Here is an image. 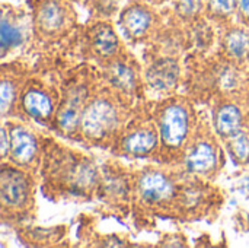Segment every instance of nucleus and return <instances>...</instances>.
Instances as JSON below:
<instances>
[{
  "label": "nucleus",
  "instance_id": "f257e3e1",
  "mask_svg": "<svg viewBox=\"0 0 249 248\" xmlns=\"http://www.w3.org/2000/svg\"><path fill=\"white\" fill-rule=\"evenodd\" d=\"M101 164L82 149L71 148L60 137L45 136L39 168V189L53 203L95 202Z\"/></svg>",
  "mask_w": 249,
  "mask_h": 248
},
{
  "label": "nucleus",
  "instance_id": "f03ea898",
  "mask_svg": "<svg viewBox=\"0 0 249 248\" xmlns=\"http://www.w3.org/2000/svg\"><path fill=\"white\" fill-rule=\"evenodd\" d=\"M181 92L198 107L225 98L249 108V66L233 63L216 50L203 56L188 54Z\"/></svg>",
  "mask_w": 249,
  "mask_h": 248
},
{
  "label": "nucleus",
  "instance_id": "7ed1b4c3",
  "mask_svg": "<svg viewBox=\"0 0 249 248\" xmlns=\"http://www.w3.org/2000/svg\"><path fill=\"white\" fill-rule=\"evenodd\" d=\"M160 34L142 48L143 79L147 99H160L181 92L187 44L184 25L166 16Z\"/></svg>",
  "mask_w": 249,
  "mask_h": 248
},
{
  "label": "nucleus",
  "instance_id": "20e7f679",
  "mask_svg": "<svg viewBox=\"0 0 249 248\" xmlns=\"http://www.w3.org/2000/svg\"><path fill=\"white\" fill-rule=\"evenodd\" d=\"M181 172L152 162L134 167L131 221L137 229H150L159 219H175Z\"/></svg>",
  "mask_w": 249,
  "mask_h": 248
},
{
  "label": "nucleus",
  "instance_id": "39448f33",
  "mask_svg": "<svg viewBox=\"0 0 249 248\" xmlns=\"http://www.w3.org/2000/svg\"><path fill=\"white\" fill-rule=\"evenodd\" d=\"M137 107L125 101L101 77L79 123V143L109 152Z\"/></svg>",
  "mask_w": 249,
  "mask_h": 248
},
{
  "label": "nucleus",
  "instance_id": "423d86ee",
  "mask_svg": "<svg viewBox=\"0 0 249 248\" xmlns=\"http://www.w3.org/2000/svg\"><path fill=\"white\" fill-rule=\"evenodd\" d=\"M146 102L160 136L159 164L177 167L197 132L200 108L182 92Z\"/></svg>",
  "mask_w": 249,
  "mask_h": 248
},
{
  "label": "nucleus",
  "instance_id": "0eeeda50",
  "mask_svg": "<svg viewBox=\"0 0 249 248\" xmlns=\"http://www.w3.org/2000/svg\"><path fill=\"white\" fill-rule=\"evenodd\" d=\"M98 80L99 67L93 63L82 61L58 70L60 102L51 127L53 134L60 139L79 143L80 117Z\"/></svg>",
  "mask_w": 249,
  "mask_h": 248
},
{
  "label": "nucleus",
  "instance_id": "6e6552de",
  "mask_svg": "<svg viewBox=\"0 0 249 248\" xmlns=\"http://www.w3.org/2000/svg\"><path fill=\"white\" fill-rule=\"evenodd\" d=\"M125 47L127 44L120 35L115 20L88 18L85 23H79L55 54L61 58V64H67V67L82 61L104 67Z\"/></svg>",
  "mask_w": 249,
  "mask_h": 248
},
{
  "label": "nucleus",
  "instance_id": "1a4fd4ad",
  "mask_svg": "<svg viewBox=\"0 0 249 248\" xmlns=\"http://www.w3.org/2000/svg\"><path fill=\"white\" fill-rule=\"evenodd\" d=\"M38 186L39 175L9 161L0 162V219L3 227L15 229L36 218Z\"/></svg>",
  "mask_w": 249,
  "mask_h": 248
},
{
  "label": "nucleus",
  "instance_id": "9d476101",
  "mask_svg": "<svg viewBox=\"0 0 249 248\" xmlns=\"http://www.w3.org/2000/svg\"><path fill=\"white\" fill-rule=\"evenodd\" d=\"M71 0H26L32 16L34 50L55 53L79 26V13Z\"/></svg>",
  "mask_w": 249,
  "mask_h": 248
},
{
  "label": "nucleus",
  "instance_id": "9b49d317",
  "mask_svg": "<svg viewBox=\"0 0 249 248\" xmlns=\"http://www.w3.org/2000/svg\"><path fill=\"white\" fill-rule=\"evenodd\" d=\"M226 155L223 142L213 129L209 108H200L197 132L175 168L185 175L216 181L226 165Z\"/></svg>",
  "mask_w": 249,
  "mask_h": 248
},
{
  "label": "nucleus",
  "instance_id": "f8f14e48",
  "mask_svg": "<svg viewBox=\"0 0 249 248\" xmlns=\"http://www.w3.org/2000/svg\"><path fill=\"white\" fill-rule=\"evenodd\" d=\"M60 102L58 70L35 69L26 79L19 101L18 117L51 132Z\"/></svg>",
  "mask_w": 249,
  "mask_h": 248
},
{
  "label": "nucleus",
  "instance_id": "ddd939ff",
  "mask_svg": "<svg viewBox=\"0 0 249 248\" xmlns=\"http://www.w3.org/2000/svg\"><path fill=\"white\" fill-rule=\"evenodd\" d=\"M109 153L121 159L152 161L159 164L160 136L146 101L137 107Z\"/></svg>",
  "mask_w": 249,
  "mask_h": 248
},
{
  "label": "nucleus",
  "instance_id": "4468645a",
  "mask_svg": "<svg viewBox=\"0 0 249 248\" xmlns=\"http://www.w3.org/2000/svg\"><path fill=\"white\" fill-rule=\"evenodd\" d=\"M133 186L134 167H128L121 158L112 156L101 164L95 200L105 215L127 219L133 210Z\"/></svg>",
  "mask_w": 249,
  "mask_h": 248
},
{
  "label": "nucleus",
  "instance_id": "2eb2a0df",
  "mask_svg": "<svg viewBox=\"0 0 249 248\" xmlns=\"http://www.w3.org/2000/svg\"><path fill=\"white\" fill-rule=\"evenodd\" d=\"M223 205L225 191L216 186L214 181H207L181 172L174 221L200 222L210 221V218L216 219Z\"/></svg>",
  "mask_w": 249,
  "mask_h": 248
},
{
  "label": "nucleus",
  "instance_id": "dca6fc26",
  "mask_svg": "<svg viewBox=\"0 0 249 248\" xmlns=\"http://www.w3.org/2000/svg\"><path fill=\"white\" fill-rule=\"evenodd\" d=\"M115 25L130 48H143L160 34L166 25V18L162 7L146 0H127L115 19Z\"/></svg>",
  "mask_w": 249,
  "mask_h": 248
},
{
  "label": "nucleus",
  "instance_id": "f3484780",
  "mask_svg": "<svg viewBox=\"0 0 249 248\" xmlns=\"http://www.w3.org/2000/svg\"><path fill=\"white\" fill-rule=\"evenodd\" d=\"M99 73L102 80L131 105L139 107L147 101L143 79V63L128 45L114 60L104 67H99Z\"/></svg>",
  "mask_w": 249,
  "mask_h": 248
},
{
  "label": "nucleus",
  "instance_id": "a211bd4d",
  "mask_svg": "<svg viewBox=\"0 0 249 248\" xmlns=\"http://www.w3.org/2000/svg\"><path fill=\"white\" fill-rule=\"evenodd\" d=\"M1 126H4L9 134V155L4 161L39 175L47 134L38 132L35 124L20 118L4 120Z\"/></svg>",
  "mask_w": 249,
  "mask_h": 248
},
{
  "label": "nucleus",
  "instance_id": "6ab92c4d",
  "mask_svg": "<svg viewBox=\"0 0 249 248\" xmlns=\"http://www.w3.org/2000/svg\"><path fill=\"white\" fill-rule=\"evenodd\" d=\"M34 47L32 16L28 6L3 1L0 6V58H12L20 48Z\"/></svg>",
  "mask_w": 249,
  "mask_h": 248
},
{
  "label": "nucleus",
  "instance_id": "aec40b11",
  "mask_svg": "<svg viewBox=\"0 0 249 248\" xmlns=\"http://www.w3.org/2000/svg\"><path fill=\"white\" fill-rule=\"evenodd\" d=\"M34 64L22 57H13L1 61L0 66V115L1 121L18 117V101L22 88L34 72Z\"/></svg>",
  "mask_w": 249,
  "mask_h": 248
},
{
  "label": "nucleus",
  "instance_id": "412c9836",
  "mask_svg": "<svg viewBox=\"0 0 249 248\" xmlns=\"http://www.w3.org/2000/svg\"><path fill=\"white\" fill-rule=\"evenodd\" d=\"M207 108L210 111L213 129L222 140L233 136L245 127V114L248 108L242 104L232 99L219 98L214 99Z\"/></svg>",
  "mask_w": 249,
  "mask_h": 248
},
{
  "label": "nucleus",
  "instance_id": "4be33fe9",
  "mask_svg": "<svg viewBox=\"0 0 249 248\" xmlns=\"http://www.w3.org/2000/svg\"><path fill=\"white\" fill-rule=\"evenodd\" d=\"M214 50L233 63L249 66V28L238 22L219 28Z\"/></svg>",
  "mask_w": 249,
  "mask_h": 248
},
{
  "label": "nucleus",
  "instance_id": "5701e85b",
  "mask_svg": "<svg viewBox=\"0 0 249 248\" xmlns=\"http://www.w3.org/2000/svg\"><path fill=\"white\" fill-rule=\"evenodd\" d=\"M184 32H185L187 56L188 54L203 56L214 50L217 42V29L206 16H201L197 20L184 25Z\"/></svg>",
  "mask_w": 249,
  "mask_h": 248
},
{
  "label": "nucleus",
  "instance_id": "b1692460",
  "mask_svg": "<svg viewBox=\"0 0 249 248\" xmlns=\"http://www.w3.org/2000/svg\"><path fill=\"white\" fill-rule=\"evenodd\" d=\"M19 241L29 247H57L67 240L69 225H57L51 228L22 225L15 228Z\"/></svg>",
  "mask_w": 249,
  "mask_h": 248
},
{
  "label": "nucleus",
  "instance_id": "393cba45",
  "mask_svg": "<svg viewBox=\"0 0 249 248\" xmlns=\"http://www.w3.org/2000/svg\"><path fill=\"white\" fill-rule=\"evenodd\" d=\"M162 10L166 16L175 19L181 25H188L204 16L206 0H172L162 6Z\"/></svg>",
  "mask_w": 249,
  "mask_h": 248
},
{
  "label": "nucleus",
  "instance_id": "a878e982",
  "mask_svg": "<svg viewBox=\"0 0 249 248\" xmlns=\"http://www.w3.org/2000/svg\"><path fill=\"white\" fill-rule=\"evenodd\" d=\"M228 156L238 168H245L249 165V132L244 127L233 136L222 140Z\"/></svg>",
  "mask_w": 249,
  "mask_h": 248
},
{
  "label": "nucleus",
  "instance_id": "bb28decb",
  "mask_svg": "<svg viewBox=\"0 0 249 248\" xmlns=\"http://www.w3.org/2000/svg\"><path fill=\"white\" fill-rule=\"evenodd\" d=\"M204 16L216 26V29L223 28L235 22L236 0H206Z\"/></svg>",
  "mask_w": 249,
  "mask_h": 248
},
{
  "label": "nucleus",
  "instance_id": "cd10ccee",
  "mask_svg": "<svg viewBox=\"0 0 249 248\" xmlns=\"http://www.w3.org/2000/svg\"><path fill=\"white\" fill-rule=\"evenodd\" d=\"M80 241H85L88 247H127L131 246L130 237L125 234H93L92 229L80 227Z\"/></svg>",
  "mask_w": 249,
  "mask_h": 248
},
{
  "label": "nucleus",
  "instance_id": "c85d7f7f",
  "mask_svg": "<svg viewBox=\"0 0 249 248\" xmlns=\"http://www.w3.org/2000/svg\"><path fill=\"white\" fill-rule=\"evenodd\" d=\"M127 0H82V6L88 12L89 19L115 20L121 7Z\"/></svg>",
  "mask_w": 249,
  "mask_h": 248
},
{
  "label": "nucleus",
  "instance_id": "c756f323",
  "mask_svg": "<svg viewBox=\"0 0 249 248\" xmlns=\"http://www.w3.org/2000/svg\"><path fill=\"white\" fill-rule=\"evenodd\" d=\"M159 247H187L188 238L182 232H168L163 234L160 238Z\"/></svg>",
  "mask_w": 249,
  "mask_h": 248
},
{
  "label": "nucleus",
  "instance_id": "7c9ffc66",
  "mask_svg": "<svg viewBox=\"0 0 249 248\" xmlns=\"http://www.w3.org/2000/svg\"><path fill=\"white\" fill-rule=\"evenodd\" d=\"M235 22L249 28V0H236Z\"/></svg>",
  "mask_w": 249,
  "mask_h": 248
},
{
  "label": "nucleus",
  "instance_id": "2f4dec72",
  "mask_svg": "<svg viewBox=\"0 0 249 248\" xmlns=\"http://www.w3.org/2000/svg\"><path fill=\"white\" fill-rule=\"evenodd\" d=\"M7 155H9V134H7V130L4 129V126H1V130H0V159L1 161L7 159Z\"/></svg>",
  "mask_w": 249,
  "mask_h": 248
},
{
  "label": "nucleus",
  "instance_id": "473e14b6",
  "mask_svg": "<svg viewBox=\"0 0 249 248\" xmlns=\"http://www.w3.org/2000/svg\"><path fill=\"white\" fill-rule=\"evenodd\" d=\"M146 1H149V3H152V4H155V6H158V7H162V6L171 3L172 0H146Z\"/></svg>",
  "mask_w": 249,
  "mask_h": 248
},
{
  "label": "nucleus",
  "instance_id": "72a5a7b5",
  "mask_svg": "<svg viewBox=\"0 0 249 248\" xmlns=\"http://www.w3.org/2000/svg\"><path fill=\"white\" fill-rule=\"evenodd\" d=\"M245 129L249 132V108L247 110V114H245Z\"/></svg>",
  "mask_w": 249,
  "mask_h": 248
},
{
  "label": "nucleus",
  "instance_id": "f704fd0d",
  "mask_svg": "<svg viewBox=\"0 0 249 248\" xmlns=\"http://www.w3.org/2000/svg\"><path fill=\"white\" fill-rule=\"evenodd\" d=\"M71 1H74V3H82V0H71Z\"/></svg>",
  "mask_w": 249,
  "mask_h": 248
}]
</instances>
